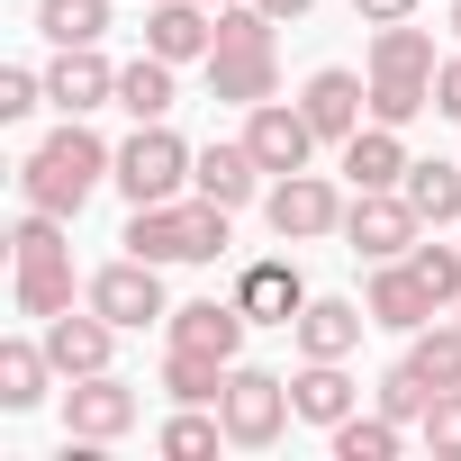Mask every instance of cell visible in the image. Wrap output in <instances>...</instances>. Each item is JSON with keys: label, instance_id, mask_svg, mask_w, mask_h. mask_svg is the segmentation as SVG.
I'll list each match as a JSON object with an SVG mask.
<instances>
[{"label": "cell", "instance_id": "obj_1", "mask_svg": "<svg viewBox=\"0 0 461 461\" xmlns=\"http://www.w3.org/2000/svg\"><path fill=\"white\" fill-rule=\"evenodd\" d=\"M109 172H118V154H109L82 118H64V127L19 163V199H28V208H55V217H82V199H91Z\"/></svg>", "mask_w": 461, "mask_h": 461}, {"label": "cell", "instance_id": "obj_2", "mask_svg": "<svg viewBox=\"0 0 461 461\" xmlns=\"http://www.w3.org/2000/svg\"><path fill=\"white\" fill-rule=\"evenodd\" d=\"M226 217L236 208H217V199H154V208H136L127 217V254H145V263H217L226 254Z\"/></svg>", "mask_w": 461, "mask_h": 461}, {"label": "cell", "instance_id": "obj_3", "mask_svg": "<svg viewBox=\"0 0 461 461\" xmlns=\"http://www.w3.org/2000/svg\"><path fill=\"white\" fill-rule=\"evenodd\" d=\"M190 163H199V154L154 118V127H136V136L118 145V172H109V181H118L136 208H154V199H181V190H190Z\"/></svg>", "mask_w": 461, "mask_h": 461}, {"label": "cell", "instance_id": "obj_4", "mask_svg": "<svg viewBox=\"0 0 461 461\" xmlns=\"http://www.w3.org/2000/svg\"><path fill=\"white\" fill-rule=\"evenodd\" d=\"M217 416H226V443L263 452V443H281V425H290L299 407H290V380H281V371H254V362H236V371H226V398H217Z\"/></svg>", "mask_w": 461, "mask_h": 461}, {"label": "cell", "instance_id": "obj_5", "mask_svg": "<svg viewBox=\"0 0 461 461\" xmlns=\"http://www.w3.org/2000/svg\"><path fill=\"white\" fill-rule=\"evenodd\" d=\"M344 208H353V199H335V181H317V172H281V181L263 190V217H272V236H281V245L344 236Z\"/></svg>", "mask_w": 461, "mask_h": 461}, {"label": "cell", "instance_id": "obj_6", "mask_svg": "<svg viewBox=\"0 0 461 461\" xmlns=\"http://www.w3.org/2000/svg\"><path fill=\"white\" fill-rule=\"evenodd\" d=\"M416 236H425V217H416L407 190H353V208H344V245L353 254L398 263V254H416Z\"/></svg>", "mask_w": 461, "mask_h": 461}, {"label": "cell", "instance_id": "obj_7", "mask_svg": "<svg viewBox=\"0 0 461 461\" xmlns=\"http://www.w3.org/2000/svg\"><path fill=\"white\" fill-rule=\"evenodd\" d=\"M91 308L127 335V326H154V317H172V299H163V263H145V254H118V263H100L91 272Z\"/></svg>", "mask_w": 461, "mask_h": 461}, {"label": "cell", "instance_id": "obj_8", "mask_svg": "<svg viewBox=\"0 0 461 461\" xmlns=\"http://www.w3.org/2000/svg\"><path fill=\"white\" fill-rule=\"evenodd\" d=\"M245 145H254V163L281 181V172H308V154H317L326 136L308 127V109H290V100H254V109H245Z\"/></svg>", "mask_w": 461, "mask_h": 461}, {"label": "cell", "instance_id": "obj_9", "mask_svg": "<svg viewBox=\"0 0 461 461\" xmlns=\"http://www.w3.org/2000/svg\"><path fill=\"white\" fill-rule=\"evenodd\" d=\"M46 100H55L64 118H91V109L118 100V73L100 64V46H55V64H46Z\"/></svg>", "mask_w": 461, "mask_h": 461}, {"label": "cell", "instance_id": "obj_10", "mask_svg": "<svg viewBox=\"0 0 461 461\" xmlns=\"http://www.w3.org/2000/svg\"><path fill=\"white\" fill-rule=\"evenodd\" d=\"M127 425H136V389H127V380L91 371V380H73V389H64V434H91V443H118Z\"/></svg>", "mask_w": 461, "mask_h": 461}, {"label": "cell", "instance_id": "obj_11", "mask_svg": "<svg viewBox=\"0 0 461 461\" xmlns=\"http://www.w3.org/2000/svg\"><path fill=\"white\" fill-rule=\"evenodd\" d=\"M208 46H217V10H208V0H145V55L190 64Z\"/></svg>", "mask_w": 461, "mask_h": 461}, {"label": "cell", "instance_id": "obj_12", "mask_svg": "<svg viewBox=\"0 0 461 461\" xmlns=\"http://www.w3.org/2000/svg\"><path fill=\"white\" fill-rule=\"evenodd\" d=\"M208 100H281V55L272 46H208Z\"/></svg>", "mask_w": 461, "mask_h": 461}, {"label": "cell", "instance_id": "obj_13", "mask_svg": "<svg viewBox=\"0 0 461 461\" xmlns=\"http://www.w3.org/2000/svg\"><path fill=\"white\" fill-rule=\"evenodd\" d=\"M236 299H245V317H254V326H299L308 281H299V263H290V254H272V263H245V272H236Z\"/></svg>", "mask_w": 461, "mask_h": 461}, {"label": "cell", "instance_id": "obj_14", "mask_svg": "<svg viewBox=\"0 0 461 461\" xmlns=\"http://www.w3.org/2000/svg\"><path fill=\"white\" fill-rule=\"evenodd\" d=\"M163 326H172V344H190V353H217V362H236L254 317H245V299H190V308H172Z\"/></svg>", "mask_w": 461, "mask_h": 461}, {"label": "cell", "instance_id": "obj_15", "mask_svg": "<svg viewBox=\"0 0 461 461\" xmlns=\"http://www.w3.org/2000/svg\"><path fill=\"white\" fill-rule=\"evenodd\" d=\"M299 109H308V127H317L326 145H344V136L362 127V109H371V82H353L344 64H326V73H308V91H299Z\"/></svg>", "mask_w": 461, "mask_h": 461}, {"label": "cell", "instance_id": "obj_16", "mask_svg": "<svg viewBox=\"0 0 461 461\" xmlns=\"http://www.w3.org/2000/svg\"><path fill=\"white\" fill-rule=\"evenodd\" d=\"M362 308H371V326H389V335H416V326H434V317H443V308H434V290L407 272V254L371 272V299H362Z\"/></svg>", "mask_w": 461, "mask_h": 461}, {"label": "cell", "instance_id": "obj_17", "mask_svg": "<svg viewBox=\"0 0 461 461\" xmlns=\"http://www.w3.org/2000/svg\"><path fill=\"white\" fill-rule=\"evenodd\" d=\"M109 344H118V326L91 308V317H46V353H55V371L64 380H91V371H109Z\"/></svg>", "mask_w": 461, "mask_h": 461}, {"label": "cell", "instance_id": "obj_18", "mask_svg": "<svg viewBox=\"0 0 461 461\" xmlns=\"http://www.w3.org/2000/svg\"><path fill=\"white\" fill-rule=\"evenodd\" d=\"M190 190L199 199H217V208H245L254 190H263V163H254V145L236 136V145H199V163H190Z\"/></svg>", "mask_w": 461, "mask_h": 461}, {"label": "cell", "instance_id": "obj_19", "mask_svg": "<svg viewBox=\"0 0 461 461\" xmlns=\"http://www.w3.org/2000/svg\"><path fill=\"white\" fill-rule=\"evenodd\" d=\"M362 326H371V308H353V299H308L290 335H299L308 362H344V353L362 344Z\"/></svg>", "mask_w": 461, "mask_h": 461}, {"label": "cell", "instance_id": "obj_20", "mask_svg": "<svg viewBox=\"0 0 461 461\" xmlns=\"http://www.w3.org/2000/svg\"><path fill=\"white\" fill-rule=\"evenodd\" d=\"M344 172H353V190H398L407 181V145H398V127H353L344 136Z\"/></svg>", "mask_w": 461, "mask_h": 461}, {"label": "cell", "instance_id": "obj_21", "mask_svg": "<svg viewBox=\"0 0 461 461\" xmlns=\"http://www.w3.org/2000/svg\"><path fill=\"white\" fill-rule=\"evenodd\" d=\"M226 371H236V362L172 344V353H163V398H172V407H217V398H226Z\"/></svg>", "mask_w": 461, "mask_h": 461}, {"label": "cell", "instance_id": "obj_22", "mask_svg": "<svg viewBox=\"0 0 461 461\" xmlns=\"http://www.w3.org/2000/svg\"><path fill=\"white\" fill-rule=\"evenodd\" d=\"M407 434H416V425H398V416H380V407H371V416L353 407L344 425H326L335 461H398V452H407Z\"/></svg>", "mask_w": 461, "mask_h": 461}, {"label": "cell", "instance_id": "obj_23", "mask_svg": "<svg viewBox=\"0 0 461 461\" xmlns=\"http://www.w3.org/2000/svg\"><path fill=\"white\" fill-rule=\"evenodd\" d=\"M353 398H362V389L344 380V362H308V371L290 380V407H299L308 425H344V416H353Z\"/></svg>", "mask_w": 461, "mask_h": 461}, {"label": "cell", "instance_id": "obj_24", "mask_svg": "<svg viewBox=\"0 0 461 461\" xmlns=\"http://www.w3.org/2000/svg\"><path fill=\"white\" fill-rule=\"evenodd\" d=\"M46 380H64L46 344H0V407H10V416H28L46 398Z\"/></svg>", "mask_w": 461, "mask_h": 461}, {"label": "cell", "instance_id": "obj_25", "mask_svg": "<svg viewBox=\"0 0 461 461\" xmlns=\"http://www.w3.org/2000/svg\"><path fill=\"white\" fill-rule=\"evenodd\" d=\"M118 109H127L136 127L172 118V64H163V55H136V64L118 73Z\"/></svg>", "mask_w": 461, "mask_h": 461}, {"label": "cell", "instance_id": "obj_26", "mask_svg": "<svg viewBox=\"0 0 461 461\" xmlns=\"http://www.w3.org/2000/svg\"><path fill=\"white\" fill-rule=\"evenodd\" d=\"M434 109V73H371V118L380 127H416Z\"/></svg>", "mask_w": 461, "mask_h": 461}, {"label": "cell", "instance_id": "obj_27", "mask_svg": "<svg viewBox=\"0 0 461 461\" xmlns=\"http://www.w3.org/2000/svg\"><path fill=\"white\" fill-rule=\"evenodd\" d=\"M407 199H416V217L425 226H452L461 217V163H407V181H398Z\"/></svg>", "mask_w": 461, "mask_h": 461}, {"label": "cell", "instance_id": "obj_28", "mask_svg": "<svg viewBox=\"0 0 461 461\" xmlns=\"http://www.w3.org/2000/svg\"><path fill=\"white\" fill-rule=\"evenodd\" d=\"M37 28L55 46H100L109 37V0H37Z\"/></svg>", "mask_w": 461, "mask_h": 461}, {"label": "cell", "instance_id": "obj_29", "mask_svg": "<svg viewBox=\"0 0 461 461\" xmlns=\"http://www.w3.org/2000/svg\"><path fill=\"white\" fill-rule=\"evenodd\" d=\"M371 73H443V64H434V37L416 19H398V28L371 37Z\"/></svg>", "mask_w": 461, "mask_h": 461}, {"label": "cell", "instance_id": "obj_30", "mask_svg": "<svg viewBox=\"0 0 461 461\" xmlns=\"http://www.w3.org/2000/svg\"><path fill=\"white\" fill-rule=\"evenodd\" d=\"M407 362H416L434 389H461V317H452V326H416V335H407Z\"/></svg>", "mask_w": 461, "mask_h": 461}, {"label": "cell", "instance_id": "obj_31", "mask_svg": "<svg viewBox=\"0 0 461 461\" xmlns=\"http://www.w3.org/2000/svg\"><path fill=\"white\" fill-rule=\"evenodd\" d=\"M10 254H19V272H28V263H73V245H64V217H55V208H28V217L10 226Z\"/></svg>", "mask_w": 461, "mask_h": 461}, {"label": "cell", "instance_id": "obj_32", "mask_svg": "<svg viewBox=\"0 0 461 461\" xmlns=\"http://www.w3.org/2000/svg\"><path fill=\"white\" fill-rule=\"evenodd\" d=\"M73 308V263H28L19 272V317H64Z\"/></svg>", "mask_w": 461, "mask_h": 461}, {"label": "cell", "instance_id": "obj_33", "mask_svg": "<svg viewBox=\"0 0 461 461\" xmlns=\"http://www.w3.org/2000/svg\"><path fill=\"white\" fill-rule=\"evenodd\" d=\"M407 272H416V281L434 290V308H461V245H425V236H416Z\"/></svg>", "mask_w": 461, "mask_h": 461}, {"label": "cell", "instance_id": "obj_34", "mask_svg": "<svg viewBox=\"0 0 461 461\" xmlns=\"http://www.w3.org/2000/svg\"><path fill=\"white\" fill-rule=\"evenodd\" d=\"M425 407H434V380H425L416 362H398V371L380 380V416H398V425H425Z\"/></svg>", "mask_w": 461, "mask_h": 461}, {"label": "cell", "instance_id": "obj_35", "mask_svg": "<svg viewBox=\"0 0 461 461\" xmlns=\"http://www.w3.org/2000/svg\"><path fill=\"white\" fill-rule=\"evenodd\" d=\"M154 443H163L172 461H199V452H217V443H226V416H199V407H181V416H172Z\"/></svg>", "mask_w": 461, "mask_h": 461}, {"label": "cell", "instance_id": "obj_36", "mask_svg": "<svg viewBox=\"0 0 461 461\" xmlns=\"http://www.w3.org/2000/svg\"><path fill=\"white\" fill-rule=\"evenodd\" d=\"M416 434H425V452H434V461H461V389H434V407H425V425H416Z\"/></svg>", "mask_w": 461, "mask_h": 461}, {"label": "cell", "instance_id": "obj_37", "mask_svg": "<svg viewBox=\"0 0 461 461\" xmlns=\"http://www.w3.org/2000/svg\"><path fill=\"white\" fill-rule=\"evenodd\" d=\"M37 100H46V82H37V73H0V118H28Z\"/></svg>", "mask_w": 461, "mask_h": 461}, {"label": "cell", "instance_id": "obj_38", "mask_svg": "<svg viewBox=\"0 0 461 461\" xmlns=\"http://www.w3.org/2000/svg\"><path fill=\"white\" fill-rule=\"evenodd\" d=\"M362 10V28H398V19H416V0H353Z\"/></svg>", "mask_w": 461, "mask_h": 461}, {"label": "cell", "instance_id": "obj_39", "mask_svg": "<svg viewBox=\"0 0 461 461\" xmlns=\"http://www.w3.org/2000/svg\"><path fill=\"white\" fill-rule=\"evenodd\" d=\"M434 109H443V118H461V55L434 73Z\"/></svg>", "mask_w": 461, "mask_h": 461}, {"label": "cell", "instance_id": "obj_40", "mask_svg": "<svg viewBox=\"0 0 461 461\" xmlns=\"http://www.w3.org/2000/svg\"><path fill=\"white\" fill-rule=\"evenodd\" d=\"M263 10H272V19L290 28V19H308V0H263Z\"/></svg>", "mask_w": 461, "mask_h": 461}, {"label": "cell", "instance_id": "obj_41", "mask_svg": "<svg viewBox=\"0 0 461 461\" xmlns=\"http://www.w3.org/2000/svg\"><path fill=\"white\" fill-rule=\"evenodd\" d=\"M452 37H461V0H452Z\"/></svg>", "mask_w": 461, "mask_h": 461}, {"label": "cell", "instance_id": "obj_42", "mask_svg": "<svg viewBox=\"0 0 461 461\" xmlns=\"http://www.w3.org/2000/svg\"><path fill=\"white\" fill-rule=\"evenodd\" d=\"M208 10H226V0H208Z\"/></svg>", "mask_w": 461, "mask_h": 461}]
</instances>
